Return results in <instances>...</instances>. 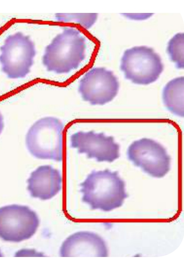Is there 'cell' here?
I'll return each instance as SVG.
<instances>
[{"label":"cell","mask_w":184,"mask_h":258,"mask_svg":"<svg viewBox=\"0 0 184 258\" xmlns=\"http://www.w3.org/2000/svg\"><path fill=\"white\" fill-rule=\"evenodd\" d=\"M81 201L91 210L108 212L119 208L129 197L118 171L93 170L79 185Z\"/></svg>","instance_id":"6da1fadb"},{"label":"cell","mask_w":184,"mask_h":258,"mask_svg":"<svg viewBox=\"0 0 184 258\" xmlns=\"http://www.w3.org/2000/svg\"><path fill=\"white\" fill-rule=\"evenodd\" d=\"M86 47L80 31L65 27L46 47L43 64L48 72L68 74L77 69L84 60Z\"/></svg>","instance_id":"7a4b0ae2"},{"label":"cell","mask_w":184,"mask_h":258,"mask_svg":"<svg viewBox=\"0 0 184 258\" xmlns=\"http://www.w3.org/2000/svg\"><path fill=\"white\" fill-rule=\"evenodd\" d=\"M64 127L63 123L54 117L39 119L26 135V144L30 153L41 160L62 161Z\"/></svg>","instance_id":"3957f363"},{"label":"cell","mask_w":184,"mask_h":258,"mask_svg":"<svg viewBox=\"0 0 184 258\" xmlns=\"http://www.w3.org/2000/svg\"><path fill=\"white\" fill-rule=\"evenodd\" d=\"M120 68L126 79L133 83L148 85L157 80L164 66L159 55L153 48L136 46L124 52Z\"/></svg>","instance_id":"277c9868"},{"label":"cell","mask_w":184,"mask_h":258,"mask_svg":"<svg viewBox=\"0 0 184 258\" xmlns=\"http://www.w3.org/2000/svg\"><path fill=\"white\" fill-rule=\"evenodd\" d=\"M0 51L2 71L9 78H22L30 72L36 50L29 36L21 32L10 35Z\"/></svg>","instance_id":"5b68a950"},{"label":"cell","mask_w":184,"mask_h":258,"mask_svg":"<svg viewBox=\"0 0 184 258\" xmlns=\"http://www.w3.org/2000/svg\"><path fill=\"white\" fill-rule=\"evenodd\" d=\"M39 224L38 215L28 206L0 208V238L5 241L19 243L31 239Z\"/></svg>","instance_id":"8992f818"},{"label":"cell","mask_w":184,"mask_h":258,"mask_svg":"<svg viewBox=\"0 0 184 258\" xmlns=\"http://www.w3.org/2000/svg\"><path fill=\"white\" fill-rule=\"evenodd\" d=\"M127 156L135 166L154 177H164L170 170L171 157L166 149L150 138L134 142L128 149Z\"/></svg>","instance_id":"52a82bcc"},{"label":"cell","mask_w":184,"mask_h":258,"mask_svg":"<svg viewBox=\"0 0 184 258\" xmlns=\"http://www.w3.org/2000/svg\"><path fill=\"white\" fill-rule=\"evenodd\" d=\"M120 84L114 73L105 68H94L80 79L78 92L92 105H104L117 95Z\"/></svg>","instance_id":"ba28073f"},{"label":"cell","mask_w":184,"mask_h":258,"mask_svg":"<svg viewBox=\"0 0 184 258\" xmlns=\"http://www.w3.org/2000/svg\"><path fill=\"white\" fill-rule=\"evenodd\" d=\"M71 147L79 154H86L88 158L96 159L98 162L113 163L120 157V146L114 137L94 131H80L71 135Z\"/></svg>","instance_id":"9c48e42d"},{"label":"cell","mask_w":184,"mask_h":258,"mask_svg":"<svg viewBox=\"0 0 184 258\" xmlns=\"http://www.w3.org/2000/svg\"><path fill=\"white\" fill-rule=\"evenodd\" d=\"M61 257H108L109 249L103 238L89 231H79L67 238L60 248Z\"/></svg>","instance_id":"30bf717a"},{"label":"cell","mask_w":184,"mask_h":258,"mask_svg":"<svg viewBox=\"0 0 184 258\" xmlns=\"http://www.w3.org/2000/svg\"><path fill=\"white\" fill-rule=\"evenodd\" d=\"M27 183L32 197L47 201L62 188L63 177L60 171L51 166H41L31 173Z\"/></svg>","instance_id":"8fae6325"},{"label":"cell","mask_w":184,"mask_h":258,"mask_svg":"<svg viewBox=\"0 0 184 258\" xmlns=\"http://www.w3.org/2000/svg\"><path fill=\"white\" fill-rule=\"evenodd\" d=\"M163 104L176 116H184V77H177L170 81L163 88L162 93Z\"/></svg>","instance_id":"7c38bea8"},{"label":"cell","mask_w":184,"mask_h":258,"mask_svg":"<svg viewBox=\"0 0 184 258\" xmlns=\"http://www.w3.org/2000/svg\"><path fill=\"white\" fill-rule=\"evenodd\" d=\"M167 52L178 69H184V34H176L169 41Z\"/></svg>","instance_id":"4fadbf2b"},{"label":"cell","mask_w":184,"mask_h":258,"mask_svg":"<svg viewBox=\"0 0 184 258\" xmlns=\"http://www.w3.org/2000/svg\"><path fill=\"white\" fill-rule=\"evenodd\" d=\"M57 21L79 24L86 29H89L97 21L98 14H56Z\"/></svg>","instance_id":"5bb4252c"},{"label":"cell","mask_w":184,"mask_h":258,"mask_svg":"<svg viewBox=\"0 0 184 258\" xmlns=\"http://www.w3.org/2000/svg\"><path fill=\"white\" fill-rule=\"evenodd\" d=\"M16 257H44L43 253L37 251L35 249H23L16 252Z\"/></svg>","instance_id":"9a60e30c"},{"label":"cell","mask_w":184,"mask_h":258,"mask_svg":"<svg viewBox=\"0 0 184 258\" xmlns=\"http://www.w3.org/2000/svg\"><path fill=\"white\" fill-rule=\"evenodd\" d=\"M123 16L134 21H144L151 17L153 14H124Z\"/></svg>","instance_id":"2e32d148"},{"label":"cell","mask_w":184,"mask_h":258,"mask_svg":"<svg viewBox=\"0 0 184 258\" xmlns=\"http://www.w3.org/2000/svg\"><path fill=\"white\" fill-rule=\"evenodd\" d=\"M5 127V123H4V117L0 112V134L3 132L4 128Z\"/></svg>","instance_id":"e0dca14e"},{"label":"cell","mask_w":184,"mask_h":258,"mask_svg":"<svg viewBox=\"0 0 184 258\" xmlns=\"http://www.w3.org/2000/svg\"><path fill=\"white\" fill-rule=\"evenodd\" d=\"M4 255L3 254V253L2 252L1 250H0V257H3Z\"/></svg>","instance_id":"ac0fdd59"}]
</instances>
